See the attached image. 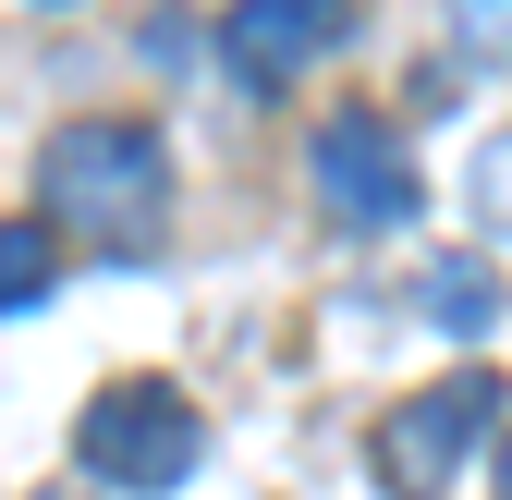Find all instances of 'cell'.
Masks as SVG:
<instances>
[{
    "label": "cell",
    "mask_w": 512,
    "mask_h": 500,
    "mask_svg": "<svg viewBox=\"0 0 512 500\" xmlns=\"http://www.w3.org/2000/svg\"><path fill=\"white\" fill-rule=\"evenodd\" d=\"M49 269H61V257H49V232H37V220H0V305H37Z\"/></svg>",
    "instance_id": "obj_7"
},
{
    "label": "cell",
    "mask_w": 512,
    "mask_h": 500,
    "mask_svg": "<svg viewBox=\"0 0 512 500\" xmlns=\"http://www.w3.org/2000/svg\"><path fill=\"white\" fill-rule=\"evenodd\" d=\"M476 208H488V220H512V135L476 159Z\"/></svg>",
    "instance_id": "obj_9"
},
{
    "label": "cell",
    "mask_w": 512,
    "mask_h": 500,
    "mask_svg": "<svg viewBox=\"0 0 512 500\" xmlns=\"http://www.w3.org/2000/svg\"><path fill=\"white\" fill-rule=\"evenodd\" d=\"M500 415V391L476 379V366H452V379H439L427 403H403L391 427H378V464H391L403 488H439V476H452L464 464V440H476V427Z\"/></svg>",
    "instance_id": "obj_4"
},
{
    "label": "cell",
    "mask_w": 512,
    "mask_h": 500,
    "mask_svg": "<svg viewBox=\"0 0 512 500\" xmlns=\"http://www.w3.org/2000/svg\"><path fill=\"white\" fill-rule=\"evenodd\" d=\"M74 452H86L98 488H183L196 452H208V427H196V403L159 391V379H110L86 403V427H74Z\"/></svg>",
    "instance_id": "obj_2"
},
{
    "label": "cell",
    "mask_w": 512,
    "mask_h": 500,
    "mask_svg": "<svg viewBox=\"0 0 512 500\" xmlns=\"http://www.w3.org/2000/svg\"><path fill=\"white\" fill-rule=\"evenodd\" d=\"M305 171H317V208L354 220V232H391V220L415 208L403 135H391L378 110H330V122H317V147H305Z\"/></svg>",
    "instance_id": "obj_3"
},
{
    "label": "cell",
    "mask_w": 512,
    "mask_h": 500,
    "mask_svg": "<svg viewBox=\"0 0 512 500\" xmlns=\"http://www.w3.org/2000/svg\"><path fill=\"white\" fill-rule=\"evenodd\" d=\"M37 196L74 232H135V220H159V135H135V122H61L37 147Z\"/></svg>",
    "instance_id": "obj_1"
},
{
    "label": "cell",
    "mask_w": 512,
    "mask_h": 500,
    "mask_svg": "<svg viewBox=\"0 0 512 500\" xmlns=\"http://www.w3.org/2000/svg\"><path fill=\"white\" fill-rule=\"evenodd\" d=\"M427 318H439V330H488V318H500V281H488L476 257H439V281H427Z\"/></svg>",
    "instance_id": "obj_6"
},
{
    "label": "cell",
    "mask_w": 512,
    "mask_h": 500,
    "mask_svg": "<svg viewBox=\"0 0 512 500\" xmlns=\"http://www.w3.org/2000/svg\"><path fill=\"white\" fill-rule=\"evenodd\" d=\"M452 37L464 61H512V0H452Z\"/></svg>",
    "instance_id": "obj_8"
},
{
    "label": "cell",
    "mask_w": 512,
    "mask_h": 500,
    "mask_svg": "<svg viewBox=\"0 0 512 500\" xmlns=\"http://www.w3.org/2000/svg\"><path fill=\"white\" fill-rule=\"evenodd\" d=\"M488 476H500V500H512V440H500V452H488Z\"/></svg>",
    "instance_id": "obj_10"
},
{
    "label": "cell",
    "mask_w": 512,
    "mask_h": 500,
    "mask_svg": "<svg viewBox=\"0 0 512 500\" xmlns=\"http://www.w3.org/2000/svg\"><path fill=\"white\" fill-rule=\"evenodd\" d=\"M37 13H74V0H37Z\"/></svg>",
    "instance_id": "obj_11"
},
{
    "label": "cell",
    "mask_w": 512,
    "mask_h": 500,
    "mask_svg": "<svg viewBox=\"0 0 512 500\" xmlns=\"http://www.w3.org/2000/svg\"><path fill=\"white\" fill-rule=\"evenodd\" d=\"M330 49H342V0H232V25H220V61L244 86H293Z\"/></svg>",
    "instance_id": "obj_5"
}]
</instances>
